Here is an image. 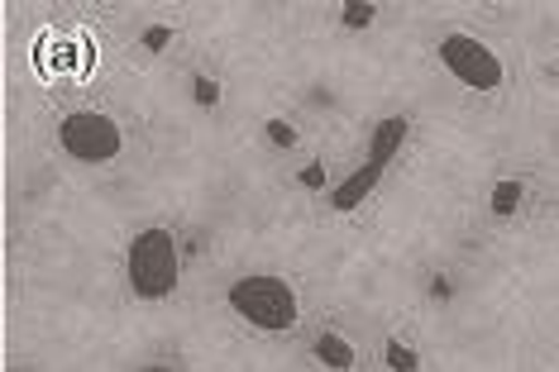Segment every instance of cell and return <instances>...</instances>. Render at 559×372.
Masks as SVG:
<instances>
[{"instance_id": "obj_11", "label": "cell", "mask_w": 559, "mask_h": 372, "mask_svg": "<svg viewBox=\"0 0 559 372\" xmlns=\"http://www.w3.org/2000/svg\"><path fill=\"white\" fill-rule=\"evenodd\" d=\"M168 44H173V29H168V24H148V29H144V48H148V53H163Z\"/></svg>"}, {"instance_id": "obj_16", "label": "cell", "mask_w": 559, "mask_h": 372, "mask_svg": "<svg viewBox=\"0 0 559 372\" xmlns=\"http://www.w3.org/2000/svg\"><path fill=\"white\" fill-rule=\"evenodd\" d=\"M144 372H173V368H163V363H154V368H144Z\"/></svg>"}, {"instance_id": "obj_2", "label": "cell", "mask_w": 559, "mask_h": 372, "mask_svg": "<svg viewBox=\"0 0 559 372\" xmlns=\"http://www.w3.org/2000/svg\"><path fill=\"white\" fill-rule=\"evenodd\" d=\"M124 273H130V291L139 301H163L177 291V277H182V259H177V239L168 229H144L130 243V259H124Z\"/></svg>"}, {"instance_id": "obj_15", "label": "cell", "mask_w": 559, "mask_h": 372, "mask_svg": "<svg viewBox=\"0 0 559 372\" xmlns=\"http://www.w3.org/2000/svg\"><path fill=\"white\" fill-rule=\"evenodd\" d=\"M450 277H430V297H436V301H450Z\"/></svg>"}, {"instance_id": "obj_9", "label": "cell", "mask_w": 559, "mask_h": 372, "mask_svg": "<svg viewBox=\"0 0 559 372\" xmlns=\"http://www.w3.org/2000/svg\"><path fill=\"white\" fill-rule=\"evenodd\" d=\"M383 358H388V368H392V372H416V349H406L402 339H392Z\"/></svg>"}, {"instance_id": "obj_1", "label": "cell", "mask_w": 559, "mask_h": 372, "mask_svg": "<svg viewBox=\"0 0 559 372\" xmlns=\"http://www.w3.org/2000/svg\"><path fill=\"white\" fill-rule=\"evenodd\" d=\"M230 311L245 320V325L253 329H269V335H277V329H292L301 315L297 305V291H292V281L273 277V273H253V277H239L230 287Z\"/></svg>"}, {"instance_id": "obj_10", "label": "cell", "mask_w": 559, "mask_h": 372, "mask_svg": "<svg viewBox=\"0 0 559 372\" xmlns=\"http://www.w3.org/2000/svg\"><path fill=\"white\" fill-rule=\"evenodd\" d=\"M373 15H378L373 5H345V15H340V24H345V29H364V24H373Z\"/></svg>"}, {"instance_id": "obj_6", "label": "cell", "mask_w": 559, "mask_h": 372, "mask_svg": "<svg viewBox=\"0 0 559 372\" xmlns=\"http://www.w3.org/2000/svg\"><path fill=\"white\" fill-rule=\"evenodd\" d=\"M402 139H406V120H397V115H392V120H383L373 130V148H368V163H392V153L402 148Z\"/></svg>"}, {"instance_id": "obj_12", "label": "cell", "mask_w": 559, "mask_h": 372, "mask_svg": "<svg viewBox=\"0 0 559 372\" xmlns=\"http://www.w3.org/2000/svg\"><path fill=\"white\" fill-rule=\"evenodd\" d=\"M269 139L277 148H292V144H297V130H292L287 120H269Z\"/></svg>"}, {"instance_id": "obj_7", "label": "cell", "mask_w": 559, "mask_h": 372, "mask_svg": "<svg viewBox=\"0 0 559 372\" xmlns=\"http://www.w3.org/2000/svg\"><path fill=\"white\" fill-rule=\"evenodd\" d=\"M316 358H321L330 372H349L354 368V344L345 335H335V329H325V335L316 339Z\"/></svg>"}, {"instance_id": "obj_13", "label": "cell", "mask_w": 559, "mask_h": 372, "mask_svg": "<svg viewBox=\"0 0 559 372\" xmlns=\"http://www.w3.org/2000/svg\"><path fill=\"white\" fill-rule=\"evenodd\" d=\"M192 92H197V106H215V100H221V86H215V82H206V76H201V82L192 86Z\"/></svg>"}, {"instance_id": "obj_4", "label": "cell", "mask_w": 559, "mask_h": 372, "mask_svg": "<svg viewBox=\"0 0 559 372\" xmlns=\"http://www.w3.org/2000/svg\"><path fill=\"white\" fill-rule=\"evenodd\" d=\"M440 62L450 68V76H460V82L474 86V92H498L502 86V58L492 53L488 44L468 38V34H444L440 38Z\"/></svg>"}, {"instance_id": "obj_5", "label": "cell", "mask_w": 559, "mask_h": 372, "mask_svg": "<svg viewBox=\"0 0 559 372\" xmlns=\"http://www.w3.org/2000/svg\"><path fill=\"white\" fill-rule=\"evenodd\" d=\"M378 177H383V163H364L359 172L345 177V182L330 191V205H335V211H359L364 196L378 187Z\"/></svg>"}, {"instance_id": "obj_8", "label": "cell", "mask_w": 559, "mask_h": 372, "mask_svg": "<svg viewBox=\"0 0 559 372\" xmlns=\"http://www.w3.org/2000/svg\"><path fill=\"white\" fill-rule=\"evenodd\" d=\"M521 196H526V187L512 182V177H507V182H498V187H492V215H498V220L516 215V211H521Z\"/></svg>"}, {"instance_id": "obj_3", "label": "cell", "mask_w": 559, "mask_h": 372, "mask_svg": "<svg viewBox=\"0 0 559 372\" xmlns=\"http://www.w3.org/2000/svg\"><path fill=\"white\" fill-rule=\"evenodd\" d=\"M58 144L72 153L78 163H110L124 148V134L110 115L100 110H78L58 124Z\"/></svg>"}, {"instance_id": "obj_14", "label": "cell", "mask_w": 559, "mask_h": 372, "mask_svg": "<svg viewBox=\"0 0 559 372\" xmlns=\"http://www.w3.org/2000/svg\"><path fill=\"white\" fill-rule=\"evenodd\" d=\"M301 187H307V191H321V187H325V163H311V168H301Z\"/></svg>"}]
</instances>
